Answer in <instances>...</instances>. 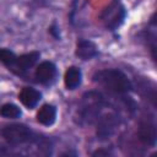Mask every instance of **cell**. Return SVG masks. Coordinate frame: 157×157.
I'll use <instances>...</instances> for the list:
<instances>
[{
    "mask_svg": "<svg viewBox=\"0 0 157 157\" xmlns=\"http://www.w3.org/2000/svg\"><path fill=\"white\" fill-rule=\"evenodd\" d=\"M93 81L114 93H126L132 88L128 76L118 69H104L93 75Z\"/></svg>",
    "mask_w": 157,
    "mask_h": 157,
    "instance_id": "6da1fadb",
    "label": "cell"
},
{
    "mask_svg": "<svg viewBox=\"0 0 157 157\" xmlns=\"http://www.w3.org/2000/svg\"><path fill=\"white\" fill-rule=\"evenodd\" d=\"M1 136L11 145H21L37 140L36 134L25 124H10L1 129Z\"/></svg>",
    "mask_w": 157,
    "mask_h": 157,
    "instance_id": "7a4b0ae2",
    "label": "cell"
},
{
    "mask_svg": "<svg viewBox=\"0 0 157 157\" xmlns=\"http://www.w3.org/2000/svg\"><path fill=\"white\" fill-rule=\"evenodd\" d=\"M139 139L142 144L148 146H155L157 139L156 124L152 119H144L139 125Z\"/></svg>",
    "mask_w": 157,
    "mask_h": 157,
    "instance_id": "3957f363",
    "label": "cell"
},
{
    "mask_svg": "<svg viewBox=\"0 0 157 157\" xmlns=\"http://www.w3.org/2000/svg\"><path fill=\"white\" fill-rule=\"evenodd\" d=\"M114 9H112V6H109L105 11H104V21H105V26L108 28H110L112 31L115 29L118 26H120V23L123 22L124 17H125V10L121 5H115L114 2Z\"/></svg>",
    "mask_w": 157,
    "mask_h": 157,
    "instance_id": "277c9868",
    "label": "cell"
},
{
    "mask_svg": "<svg viewBox=\"0 0 157 157\" xmlns=\"http://www.w3.org/2000/svg\"><path fill=\"white\" fill-rule=\"evenodd\" d=\"M56 75V67L52 61H43L40 63L34 72V76L38 82L40 83H49L54 80Z\"/></svg>",
    "mask_w": 157,
    "mask_h": 157,
    "instance_id": "5b68a950",
    "label": "cell"
},
{
    "mask_svg": "<svg viewBox=\"0 0 157 157\" xmlns=\"http://www.w3.org/2000/svg\"><path fill=\"white\" fill-rule=\"evenodd\" d=\"M76 55L82 60H91L92 58L98 55V50L91 40L87 39H78L76 44Z\"/></svg>",
    "mask_w": 157,
    "mask_h": 157,
    "instance_id": "8992f818",
    "label": "cell"
},
{
    "mask_svg": "<svg viewBox=\"0 0 157 157\" xmlns=\"http://www.w3.org/2000/svg\"><path fill=\"white\" fill-rule=\"evenodd\" d=\"M39 55L40 54L38 52H31L28 54H23L21 56H17L16 63H15V66H13L12 70L17 69V71H16L17 74H21V72L28 70L29 67H32L37 63V60L39 59Z\"/></svg>",
    "mask_w": 157,
    "mask_h": 157,
    "instance_id": "52a82bcc",
    "label": "cell"
},
{
    "mask_svg": "<svg viewBox=\"0 0 157 157\" xmlns=\"http://www.w3.org/2000/svg\"><path fill=\"white\" fill-rule=\"evenodd\" d=\"M20 101L22 102L23 105H26L27 108H34L38 102L40 101L42 98V94L39 91H37L36 88H32V87H25L22 88V91L20 92V96H18Z\"/></svg>",
    "mask_w": 157,
    "mask_h": 157,
    "instance_id": "ba28073f",
    "label": "cell"
},
{
    "mask_svg": "<svg viewBox=\"0 0 157 157\" xmlns=\"http://www.w3.org/2000/svg\"><path fill=\"white\" fill-rule=\"evenodd\" d=\"M56 119V108L53 104H44L37 113V121L42 125L50 126Z\"/></svg>",
    "mask_w": 157,
    "mask_h": 157,
    "instance_id": "9c48e42d",
    "label": "cell"
},
{
    "mask_svg": "<svg viewBox=\"0 0 157 157\" xmlns=\"http://www.w3.org/2000/svg\"><path fill=\"white\" fill-rule=\"evenodd\" d=\"M82 81V72L76 66H70L64 76V82L67 90H75L81 85Z\"/></svg>",
    "mask_w": 157,
    "mask_h": 157,
    "instance_id": "30bf717a",
    "label": "cell"
},
{
    "mask_svg": "<svg viewBox=\"0 0 157 157\" xmlns=\"http://www.w3.org/2000/svg\"><path fill=\"white\" fill-rule=\"evenodd\" d=\"M115 119L112 115H107L99 120L98 124V134L102 136H109L115 126Z\"/></svg>",
    "mask_w": 157,
    "mask_h": 157,
    "instance_id": "8fae6325",
    "label": "cell"
},
{
    "mask_svg": "<svg viewBox=\"0 0 157 157\" xmlns=\"http://www.w3.org/2000/svg\"><path fill=\"white\" fill-rule=\"evenodd\" d=\"M21 114H22L21 109L13 103H6L0 108V115L4 117V118H7V119L20 118Z\"/></svg>",
    "mask_w": 157,
    "mask_h": 157,
    "instance_id": "7c38bea8",
    "label": "cell"
},
{
    "mask_svg": "<svg viewBox=\"0 0 157 157\" xmlns=\"http://www.w3.org/2000/svg\"><path fill=\"white\" fill-rule=\"evenodd\" d=\"M16 59H17V56L15 55L13 52H11V50H9L6 48H1L0 49V61L5 66H7L9 69H11V70L13 69Z\"/></svg>",
    "mask_w": 157,
    "mask_h": 157,
    "instance_id": "4fadbf2b",
    "label": "cell"
},
{
    "mask_svg": "<svg viewBox=\"0 0 157 157\" xmlns=\"http://www.w3.org/2000/svg\"><path fill=\"white\" fill-rule=\"evenodd\" d=\"M56 29H58V28H56V26H55V25H53V26L49 28L50 33H52V34H53V36H54V37L58 39V38H59V33H56Z\"/></svg>",
    "mask_w": 157,
    "mask_h": 157,
    "instance_id": "5bb4252c",
    "label": "cell"
}]
</instances>
